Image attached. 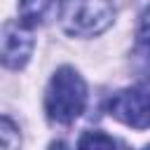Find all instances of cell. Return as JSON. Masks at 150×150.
<instances>
[{
  "label": "cell",
  "mask_w": 150,
  "mask_h": 150,
  "mask_svg": "<svg viewBox=\"0 0 150 150\" xmlns=\"http://www.w3.org/2000/svg\"><path fill=\"white\" fill-rule=\"evenodd\" d=\"M84 105H87V84L82 75L70 66H61L52 75L45 91L47 117L56 124H70L84 112Z\"/></svg>",
  "instance_id": "6da1fadb"
},
{
  "label": "cell",
  "mask_w": 150,
  "mask_h": 150,
  "mask_svg": "<svg viewBox=\"0 0 150 150\" xmlns=\"http://www.w3.org/2000/svg\"><path fill=\"white\" fill-rule=\"evenodd\" d=\"M115 21V7L110 0H61L59 23L68 35L94 38L110 28Z\"/></svg>",
  "instance_id": "7a4b0ae2"
},
{
  "label": "cell",
  "mask_w": 150,
  "mask_h": 150,
  "mask_svg": "<svg viewBox=\"0 0 150 150\" xmlns=\"http://www.w3.org/2000/svg\"><path fill=\"white\" fill-rule=\"evenodd\" d=\"M108 112L127 127L148 129L150 127V89L145 87H129L115 91L108 98Z\"/></svg>",
  "instance_id": "3957f363"
},
{
  "label": "cell",
  "mask_w": 150,
  "mask_h": 150,
  "mask_svg": "<svg viewBox=\"0 0 150 150\" xmlns=\"http://www.w3.org/2000/svg\"><path fill=\"white\" fill-rule=\"evenodd\" d=\"M33 33L30 26L19 21H5L2 26V66L19 70L28 63L30 52H33Z\"/></svg>",
  "instance_id": "277c9868"
},
{
  "label": "cell",
  "mask_w": 150,
  "mask_h": 150,
  "mask_svg": "<svg viewBox=\"0 0 150 150\" xmlns=\"http://www.w3.org/2000/svg\"><path fill=\"white\" fill-rule=\"evenodd\" d=\"M52 2L54 0H19V16H21V21L28 23V26L42 23L45 16L52 9Z\"/></svg>",
  "instance_id": "5b68a950"
},
{
  "label": "cell",
  "mask_w": 150,
  "mask_h": 150,
  "mask_svg": "<svg viewBox=\"0 0 150 150\" xmlns=\"http://www.w3.org/2000/svg\"><path fill=\"white\" fill-rule=\"evenodd\" d=\"M131 61H134V68H136L138 77L150 80V42H136Z\"/></svg>",
  "instance_id": "8992f818"
},
{
  "label": "cell",
  "mask_w": 150,
  "mask_h": 150,
  "mask_svg": "<svg viewBox=\"0 0 150 150\" xmlns=\"http://www.w3.org/2000/svg\"><path fill=\"white\" fill-rule=\"evenodd\" d=\"M0 141H2V145H5L7 150H14V148L21 145L19 129H16V124H14L7 115H2V122H0Z\"/></svg>",
  "instance_id": "52a82bcc"
},
{
  "label": "cell",
  "mask_w": 150,
  "mask_h": 150,
  "mask_svg": "<svg viewBox=\"0 0 150 150\" xmlns=\"http://www.w3.org/2000/svg\"><path fill=\"white\" fill-rule=\"evenodd\" d=\"M77 145L80 148H115L117 141L110 138V136H105V134H101V131H87L77 141Z\"/></svg>",
  "instance_id": "ba28073f"
},
{
  "label": "cell",
  "mask_w": 150,
  "mask_h": 150,
  "mask_svg": "<svg viewBox=\"0 0 150 150\" xmlns=\"http://www.w3.org/2000/svg\"><path fill=\"white\" fill-rule=\"evenodd\" d=\"M136 42H150V5L141 12L138 28H136Z\"/></svg>",
  "instance_id": "9c48e42d"
}]
</instances>
